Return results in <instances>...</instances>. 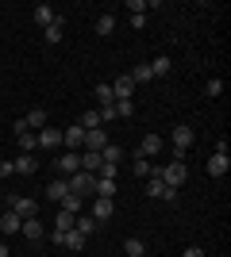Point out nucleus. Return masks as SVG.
I'll list each match as a JSON object with an SVG mask.
<instances>
[{"instance_id":"12","label":"nucleus","mask_w":231,"mask_h":257,"mask_svg":"<svg viewBox=\"0 0 231 257\" xmlns=\"http://www.w3.org/2000/svg\"><path fill=\"white\" fill-rule=\"evenodd\" d=\"M62 35H66V16L58 12V20L50 23V27H43V39L46 43H62Z\"/></svg>"},{"instance_id":"16","label":"nucleus","mask_w":231,"mask_h":257,"mask_svg":"<svg viewBox=\"0 0 231 257\" xmlns=\"http://www.w3.org/2000/svg\"><path fill=\"white\" fill-rule=\"evenodd\" d=\"M20 226H23V219L16 211H4V215H0V234H16Z\"/></svg>"},{"instance_id":"40","label":"nucleus","mask_w":231,"mask_h":257,"mask_svg":"<svg viewBox=\"0 0 231 257\" xmlns=\"http://www.w3.org/2000/svg\"><path fill=\"white\" fill-rule=\"evenodd\" d=\"M158 200H177V188H170V184H162V196Z\"/></svg>"},{"instance_id":"39","label":"nucleus","mask_w":231,"mask_h":257,"mask_svg":"<svg viewBox=\"0 0 231 257\" xmlns=\"http://www.w3.org/2000/svg\"><path fill=\"white\" fill-rule=\"evenodd\" d=\"M146 196H154V200H158V196H162V181H146Z\"/></svg>"},{"instance_id":"43","label":"nucleus","mask_w":231,"mask_h":257,"mask_svg":"<svg viewBox=\"0 0 231 257\" xmlns=\"http://www.w3.org/2000/svg\"><path fill=\"white\" fill-rule=\"evenodd\" d=\"M0 257H12V253H8V246H4V242H0Z\"/></svg>"},{"instance_id":"6","label":"nucleus","mask_w":231,"mask_h":257,"mask_svg":"<svg viewBox=\"0 0 231 257\" xmlns=\"http://www.w3.org/2000/svg\"><path fill=\"white\" fill-rule=\"evenodd\" d=\"M108 135H104V127H97V131H85V146H81V150H93V154H100L104 150V146H108Z\"/></svg>"},{"instance_id":"2","label":"nucleus","mask_w":231,"mask_h":257,"mask_svg":"<svg viewBox=\"0 0 231 257\" xmlns=\"http://www.w3.org/2000/svg\"><path fill=\"white\" fill-rule=\"evenodd\" d=\"M8 211H16L20 219H35V215H39V204H35L31 196H8Z\"/></svg>"},{"instance_id":"36","label":"nucleus","mask_w":231,"mask_h":257,"mask_svg":"<svg viewBox=\"0 0 231 257\" xmlns=\"http://www.w3.org/2000/svg\"><path fill=\"white\" fill-rule=\"evenodd\" d=\"M139 177H150V158H143V154H135V165H131Z\"/></svg>"},{"instance_id":"13","label":"nucleus","mask_w":231,"mask_h":257,"mask_svg":"<svg viewBox=\"0 0 231 257\" xmlns=\"http://www.w3.org/2000/svg\"><path fill=\"white\" fill-rule=\"evenodd\" d=\"M12 169L23 173V177H31V173H39V161H35V154H20V158L12 161Z\"/></svg>"},{"instance_id":"41","label":"nucleus","mask_w":231,"mask_h":257,"mask_svg":"<svg viewBox=\"0 0 231 257\" xmlns=\"http://www.w3.org/2000/svg\"><path fill=\"white\" fill-rule=\"evenodd\" d=\"M181 257H204V249H200V246H189V249H185Z\"/></svg>"},{"instance_id":"26","label":"nucleus","mask_w":231,"mask_h":257,"mask_svg":"<svg viewBox=\"0 0 231 257\" xmlns=\"http://www.w3.org/2000/svg\"><path fill=\"white\" fill-rule=\"evenodd\" d=\"M58 207H62V211H69V215H81V196H62V200H58Z\"/></svg>"},{"instance_id":"33","label":"nucleus","mask_w":231,"mask_h":257,"mask_svg":"<svg viewBox=\"0 0 231 257\" xmlns=\"http://www.w3.org/2000/svg\"><path fill=\"white\" fill-rule=\"evenodd\" d=\"M97 100H100V107L116 104V96H112V85H104V81H100V85H97Z\"/></svg>"},{"instance_id":"8","label":"nucleus","mask_w":231,"mask_h":257,"mask_svg":"<svg viewBox=\"0 0 231 257\" xmlns=\"http://www.w3.org/2000/svg\"><path fill=\"white\" fill-rule=\"evenodd\" d=\"M112 211H116V204H112V200H104V196H97V200H93V207H89V215H93L97 223H108Z\"/></svg>"},{"instance_id":"7","label":"nucleus","mask_w":231,"mask_h":257,"mask_svg":"<svg viewBox=\"0 0 231 257\" xmlns=\"http://www.w3.org/2000/svg\"><path fill=\"white\" fill-rule=\"evenodd\" d=\"M62 146H66L69 154H81V146H85V131H81V127L62 131Z\"/></svg>"},{"instance_id":"23","label":"nucleus","mask_w":231,"mask_h":257,"mask_svg":"<svg viewBox=\"0 0 231 257\" xmlns=\"http://www.w3.org/2000/svg\"><path fill=\"white\" fill-rule=\"evenodd\" d=\"M16 139H20V150L23 154H35V150H39V135H35V131H23V135H16Z\"/></svg>"},{"instance_id":"10","label":"nucleus","mask_w":231,"mask_h":257,"mask_svg":"<svg viewBox=\"0 0 231 257\" xmlns=\"http://www.w3.org/2000/svg\"><path fill=\"white\" fill-rule=\"evenodd\" d=\"M131 92H135V81H131L127 73L112 81V96H116V100H131Z\"/></svg>"},{"instance_id":"32","label":"nucleus","mask_w":231,"mask_h":257,"mask_svg":"<svg viewBox=\"0 0 231 257\" xmlns=\"http://www.w3.org/2000/svg\"><path fill=\"white\" fill-rule=\"evenodd\" d=\"M112 107H116V119H131L135 115V104H131V100H116Z\"/></svg>"},{"instance_id":"9","label":"nucleus","mask_w":231,"mask_h":257,"mask_svg":"<svg viewBox=\"0 0 231 257\" xmlns=\"http://www.w3.org/2000/svg\"><path fill=\"white\" fill-rule=\"evenodd\" d=\"M39 146H43V150H58V146H62V131L46 123V127L39 131Z\"/></svg>"},{"instance_id":"19","label":"nucleus","mask_w":231,"mask_h":257,"mask_svg":"<svg viewBox=\"0 0 231 257\" xmlns=\"http://www.w3.org/2000/svg\"><path fill=\"white\" fill-rule=\"evenodd\" d=\"M100 161H104V165H120V161H123V146H116V142H108V146L100 150Z\"/></svg>"},{"instance_id":"15","label":"nucleus","mask_w":231,"mask_h":257,"mask_svg":"<svg viewBox=\"0 0 231 257\" xmlns=\"http://www.w3.org/2000/svg\"><path fill=\"white\" fill-rule=\"evenodd\" d=\"M139 154H143V158H154V154H162V135H146V139L139 142Z\"/></svg>"},{"instance_id":"17","label":"nucleus","mask_w":231,"mask_h":257,"mask_svg":"<svg viewBox=\"0 0 231 257\" xmlns=\"http://www.w3.org/2000/svg\"><path fill=\"white\" fill-rule=\"evenodd\" d=\"M97 226H100V223L93 219V215H77V219H73V230H77V234H85V238L97 234Z\"/></svg>"},{"instance_id":"24","label":"nucleus","mask_w":231,"mask_h":257,"mask_svg":"<svg viewBox=\"0 0 231 257\" xmlns=\"http://www.w3.org/2000/svg\"><path fill=\"white\" fill-rule=\"evenodd\" d=\"M127 77H131L135 85H146V81H154V73H150V65H146V62H139V65H135V69H131Z\"/></svg>"},{"instance_id":"4","label":"nucleus","mask_w":231,"mask_h":257,"mask_svg":"<svg viewBox=\"0 0 231 257\" xmlns=\"http://www.w3.org/2000/svg\"><path fill=\"white\" fill-rule=\"evenodd\" d=\"M185 165H181V161H170V165H162V184H170V188H181V184H185Z\"/></svg>"},{"instance_id":"20","label":"nucleus","mask_w":231,"mask_h":257,"mask_svg":"<svg viewBox=\"0 0 231 257\" xmlns=\"http://www.w3.org/2000/svg\"><path fill=\"white\" fill-rule=\"evenodd\" d=\"M100 165H104V161H100V154L81 150V169H85V173H93V177H97V173H100Z\"/></svg>"},{"instance_id":"21","label":"nucleus","mask_w":231,"mask_h":257,"mask_svg":"<svg viewBox=\"0 0 231 257\" xmlns=\"http://www.w3.org/2000/svg\"><path fill=\"white\" fill-rule=\"evenodd\" d=\"M46 196H50L54 204L62 200V196H69V184H66V177H58V181H50V184H46Z\"/></svg>"},{"instance_id":"1","label":"nucleus","mask_w":231,"mask_h":257,"mask_svg":"<svg viewBox=\"0 0 231 257\" xmlns=\"http://www.w3.org/2000/svg\"><path fill=\"white\" fill-rule=\"evenodd\" d=\"M66 184H69V192H73V196H97V177L85 173V169H77L73 177H66Z\"/></svg>"},{"instance_id":"3","label":"nucleus","mask_w":231,"mask_h":257,"mask_svg":"<svg viewBox=\"0 0 231 257\" xmlns=\"http://www.w3.org/2000/svg\"><path fill=\"white\" fill-rule=\"evenodd\" d=\"M170 146H174V150H181V154H185L189 146H193V127H189V123H177V127L170 131Z\"/></svg>"},{"instance_id":"34","label":"nucleus","mask_w":231,"mask_h":257,"mask_svg":"<svg viewBox=\"0 0 231 257\" xmlns=\"http://www.w3.org/2000/svg\"><path fill=\"white\" fill-rule=\"evenodd\" d=\"M73 219H77V215H69V211H62V207H58V223H54V230H73Z\"/></svg>"},{"instance_id":"30","label":"nucleus","mask_w":231,"mask_h":257,"mask_svg":"<svg viewBox=\"0 0 231 257\" xmlns=\"http://www.w3.org/2000/svg\"><path fill=\"white\" fill-rule=\"evenodd\" d=\"M146 65H150L154 77H166V73H170V58H166V54H158V58H154V62H146Z\"/></svg>"},{"instance_id":"31","label":"nucleus","mask_w":231,"mask_h":257,"mask_svg":"<svg viewBox=\"0 0 231 257\" xmlns=\"http://www.w3.org/2000/svg\"><path fill=\"white\" fill-rule=\"evenodd\" d=\"M112 31H116V16H112V12H104V16L97 20V35H112Z\"/></svg>"},{"instance_id":"44","label":"nucleus","mask_w":231,"mask_h":257,"mask_svg":"<svg viewBox=\"0 0 231 257\" xmlns=\"http://www.w3.org/2000/svg\"><path fill=\"white\" fill-rule=\"evenodd\" d=\"M0 161H4V158H0Z\"/></svg>"},{"instance_id":"28","label":"nucleus","mask_w":231,"mask_h":257,"mask_svg":"<svg viewBox=\"0 0 231 257\" xmlns=\"http://www.w3.org/2000/svg\"><path fill=\"white\" fill-rule=\"evenodd\" d=\"M23 123H27L31 131H43V127H46V111H43V107H35V111H31L27 119H23Z\"/></svg>"},{"instance_id":"38","label":"nucleus","mask_w":231,"mask_h":257,"mask_svg":"<svg viewBox=\"0 0 231 257\" xmlns=\"http://www.w3.org/2000/svg\"><path fill=\"white\" fill-rule=\"evenodd\" d=\"M97 115H100V127H104V123H112V119H116V107H97Z\"/></svg>"},{"instance_id":"25","label":"nucleus","mask_w":231,"mask_h":257,"mask_svg":"<svg viewBox=\"0 0 231 257\" xmlns=\"http://www.w3.org/2000/svg\"><path fill=\"white\" fill-rule=\"evenodd\" d=\"M62 246H66V249H73V253H81V249H85V234H77V230H66Z\"/></svg>"},{"instance_id":"14","label":"nucleus","mask_w":231,"mask_h":257,"mask_svg":"<svg viewBox=\"0 0 231 257\" xmlns=\"http://www.w3.org/2000/svg\"><path fill=\"white\" fill-rule=\"evenodd\" d=\"M20 234H23V238H31V242H39V238L46 234V230H43V223H39V215H35V219H23Z\"/></svg>"},{"instance_id":"18","label":"nucleus","mask_w":231,"mask_h":257,"mask_svg":"<svg viewBox=\"0 0 231 257\" xmlns=\"http://www.w3.org/2000/svg\"><path fill=\"white\" fill-rule=\"evenodd\" d=\"M54 20H58V12L50 8V4H35V23H39V27H50Z\"/></svg>"},{"instance_id":"11","label":"nucleus","mask_w":231,"mask_h":257,"mask_svg":"<svg viewBox=\"0 0 231 257\" xmlns=\"http://www.w3.org/2000/svg\"><path fill=\"white\" fill-rule=\"evenodd\" d=\"M227 169H231L227 154H212V158H208V177H227Z\"/></svg>"},{"instance_id":"22","label":"nucleus","mask_w":231,"mask_h":257,"mask_svg":"<svg viewBox=\"0 0 231 257\" xmlns=\"http://www.w3.org/2000/svg\"><path fill=\"white\" fill-rule=\"evenodd\" d=\"M120 192V184L112 181V177H97V196H104V200H112V196Z\"/></svg>"},{"instance_id":"5","label":"nucleus","mask_w":231,"mask_h":257,"mask_svg":"<svg viewBox=\"0 0 231 257\" xmlns=\"http://www.w3.org/2000/svg\"><path fill=\"white\" fill-rule=\"evenodd\" d=\"M54 169H58V173H66V177H73V173L81 169V154H69V150H66V154H58V158H54Z\"/></svg>"},{"instance_id":"37","label":"nucleus","mask_w":231,"mask_h":257,"mask_svg":"<svg viewBox=\"0 0 231 257\" xmlns=\"http://www.w3.org/2000/svg\"><path fill=\"white\" fill-rule=\"evenodd\" d=\"M204 92H208V96H220V92H223V81H220V77H212L208 85H204Z\"/></svg>"},{"instance_id":"42","label":"nucleus","mask_w":231,"mask_h":257,"mask_svg":"<svg viewBox=\"0 0 231 257\" xmlns=\"http://www.w3.org/2000/svg\"><path fill=\"white\" fill-rule=\"evenodd\" d=\"M12 173H16V169H12V161H0V177H12Z\"/></svg>"},{"instance_id":"35","label":"nucleus","mask_w":231,"mask_h":257,"mask_svg":"<svg viewBox=\"0 0 231 257\" xmlns=\"http://www.w3.org/2000/svg\"><path fill=\"white\" fill-rule=\"evenodd\" d=\"M127 12H131V16H146V12H150V0H127Z\"/></svg>"},{"instance_id":"29","label":"nucleus","mask_w":231,"mask_h":257,"mask_svg":"<svg viewBox=\"0 0 231 257\" xmlns=\"http://www.w3.org/2000/svg\"><path fill=\"white\" fill-rule=\"evenodd\" d=\"M77 127H81V131H97V127H100V115H97V107H89L85 115H81V123H77Z\"/></svg>"},{"instance_id":"27","label":"nucleus","mask_w":231,"mask_h":257,"mask_svg":"<svg viewBox=\"0 0 231 257\" xmlns=\"http://www.w3.org/2000/svg\"><path fill=\"white\" fill-rule=\"evenodd\" d=\"M123 249H127V257H146V242H143V238H127Z\"/></svg>"}]
</instances>
